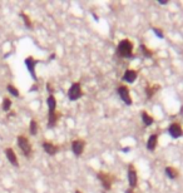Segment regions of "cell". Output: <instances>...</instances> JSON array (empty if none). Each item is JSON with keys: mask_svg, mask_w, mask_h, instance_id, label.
<instances>
[{"mask_svg": "<svg viewBox=\"0 0 183 193\" xmlns=\"http://www.w3.org/2000/svg\"><path fill=\"white\" fill-rule=\"evenodd\" d=\"M116 54L119 58H133V43L129 39H122L118 43Z\"/></svg>", "mask_w": 183, "mask_h": 193, "instance_id": "obj_1", "label": "cell"}, {"mask_svg": "<svg viewBox=\"0 0 183 193\" xmlns=\"http://www.w3.org/2000/svg\"><path fill=\"white\" fill-rule=\"evenodd\" d=\"M97 177L100 181V183H102V186H103V188L107 189V191H109L112 188V184H113V182L116 179L114 176H112L110 173H107V172H102V171L97 173Z\"/></svg>", "mask_w": 183, "mask_h": 193, "instance_id": "obj_2", "label": "cell"}, {"mask_svg": "<svg viewBox=\"0 0 183 193\" xmlns=\"http://www.w3.org/2000/svg\"><path fill=\"white\" fill-rule=\"evenodd\" d=\"M16 140H18L19 148L22 149V152H23V154H24L25 157H30V156H32L33 149H32V144H30L29 139H28L25 136H19Z\"/></svg>", "mask_w": 183, "mask_h": 193, "instance_id": "obj_3", "label": "cell"}, {"mask_svg": "<svg viewBox=\"0 0 183 193\" xmlns=\"http://www.w3.org/2000/svg\"><path fill=\"white\" fill-rule=\"evenodd\" d=\"M83 97V90H82V85H80L79 82L73 83L72 87L68 90V98L70 100H78L79 98Z\"/></svg>", "mask_w": 183, "mask_h": 193, "instance_id": "obj_4", "label": "cell"}, {"mask_svg": "<svg viewBox=\"0 0 183 193\" xmlns=\"http://www.w3.org/2000/svg\"><path fill=\"white\" fill-rule=\"evenodd\" d=\"M128 182H129V188L133 189L138 184V174H137V169L133 164L128 166Z\"/></svg>", "mask_w": 183, "mask_h": 193, "instance_id": "obj_5", "label": "cell"}, {"mask_svg": "<svg viewBox=\"0 0 183 193\" xmlns=\"http://www.w3.org/2000/svg\"><path fill=\"white\" fill-rule=\"evenodd\" d=\"M117 92H118L120 99L123 100L127 105H130V104H132V98H130L129 89H128L127 85H124V84H123V85H119V87L117 88Z\"/></svg>", "mask_w": 183, "mask_h": 193, "instance_id": "obj_6", "label": "cell"}, {"mask_svg": "<svg viewBox=\"0 0 183 193\" xmlns=\"http://www.w3.org/2000/svg\"><path fill=\"white\" fill-rule=\"evenodd\" d=\"M84 148H85V140H83V139H74L72 142V152L77 157L83 154Z\"/></svg>", "mask_w": 183, "mask_h": 193, "instance_id": "obj_7", "label": "cell"}, {"mask_svg": "<svg viewBox=\"0 0 183 193\" xmlns=\"http://www.w3.org/2000/svg\"><path fill=\"white\" fill-rule=\"evenodd\" d=\"M168 133H169V136L172 138H181L183 136V129H182L179 123L173 122V123L168 127Z\"/></svg>", "mask_w": 183, "mask_h": 193, "instance_id": "obj_8", "label": "cell"}, {"mask_svg": "<svg viewBox=\"0 0 183 193\" xmlns=\"http://www.w3.org/2000/svg\"><path fill=\"white\" fill-rule=\"evenodd\" d=\"M25 65H26V68H28V70H29V73H30V75L33 77V79L34 80H36V74H35V65L38 64V60H35L33 57H28L26 59H25Z\"/></svg>", "mask_w": 183, "mask_h": 193, "instance_id": "obj_9", "label": "cell"}, {"mask_svg": "<svg viewBox=\"0 0 183 193\" xmlns=\"http://www.w3.org/2000/svg\"><path fill=\"white\" fill-rule=\"evenodd\" d=\"M137 77H138V72L136 69H128V70H126V73L123 75V82L133 83L137 79Z\"/></svg>", "mask_w": 183, "mask_h": 193, "instance_id": "obj_10", "label": "cell"}, {"mask_svg": "<svg viewBox=\"0 0 183 193\" xmlns=\"http://www.w3.org/2000/svg\"><path fill=\"white\" fill-rule=\"evenodd\" d=\"M43 148H44V150L47 152V153L49 154V156H54V154H57L58 153V150H59V147L58 146H55V144H53V143H50V142H43Z\"/></svg>", "mask_w": 183, "mask_h": 193, "instance_id": "obj_11", "label": "cell"}, {"mask_svg": "<svg viewBox=\"0 0 183 193\" xmlns=\"http://www.w3.org/2000/svg\"><path fill=\"white\" fill-rule=\"evenodd\" d=\"M5 156H6L8 160H9L14 167H19V162H18L16 154H15V152H14L12 148H6V149H5Z\"/></svg>", "mask_w": 183, "mask_h": 193, "instance_id": "obj_12", "label": "cell"}, {"mask_svg": "<svg viewBox=\"0 0 183 193\" xmlns=\"http://www.w3.org/2000/svg\"><path fill=\"white\" fill-rule=\"evenodd\" d=\"M60 114L58 113V112H49V114H48V127L49 128H54L55 124H57V122L59 119Z\"/></svg>", "mask_w": 183, "mask_h": 193, "instance_id": "obj_13", "label": "cell"}, {"mask_svg": "<svg viewBox=\"0 0 183 193\" xmlns=\"http://www.w3.org/2000/svg\"><path fill=\"white\" fill-rule=\"evenodd\" d=\"M157 144H158V134H152L147 142V149L153 152L157 148Z\"/></svg>", "mask_w": 183, "mask_h": 193, "instance_id": "obj_14", "label": "cell"}, {"mask_svg": "<svg viewBox=\"0 0 183 193\" xmlns=\"http://www.w3.org/2000/svg\"><path fill=\"white\" fill-rule=\"evenodd\" d=\"M164 173H166V176H167L168 178H171V179H176V178H178V176H179L178 169L174 168V167H166Z\"/></svg>", "mask_w": 183, "mask_h": 193, "instance_id": "obj_15", "label": "cell"}, {"mask_svg": "<svg viewBox=\"0 0 183 193\" xmlns=\"http://www.w3.org/2000/svg\"><path fill=\"white\" fill-rule=\"evenodd\" d=\"M142 120H143V124H144L146 127H149V126H152V124H153V122H154L153 117H152V115H149L146 110H143V112H142Z\"/></svg>", "mask_w": 183, "mask_h": 193, "instance_id": "obj_16", "label": "cell"}, {"mask_svg": "<svg viewBox=\"0 0 183 193\" xmlns=\"http://www.w3.org/2000/svg\"><path fill=\"white\" fill-rule=\"evenodd\" d=\"M47 104H48L49 112H55V109H57V99H55V97H54L53 94L48 97V99H47Z\"/></svg>", "mask_w": 183, "mask_h": 193, "instance_id": "obj_17", "label": "cell"}, {"mask_svg": "<svg viewBox=\"0 0 183 193\" xmlns=\"http://www.w3.org/2000/svg\"><path fill=\"white\" fill-rule=\"evenodd\" d=\"M159 89V85H147L146 87V94H147V98L150 99L156 93V90Z\"/></svg>", "mask_w": 183, "mask_h": 193, "instance_id": "obj_18", "label": "cell"}, {"mask_svg": "<svg viewBox=\"0 0 183 193\" xmlns=\"http://www.w3.org/2000/svg\"><path fill=\"white\" fill-rule=\"evenodd\" d=\"M29 129H30V134H32V136H35V134L38 133L39 127H38V122H36L35 119H32V120H30Z\"/></svg>", "mask_w": 183, "mask_h": 193, "instance_id": "obj_19", "label": "cell"}, {"mask_svg": "<svg viewBox=\"0 0 183 193\" xmlns=\"http://www.w3.org/2000/svg\"><path fill=\"white\" fill-rule=\"evenodd\" d=\"M140 50H142V54H143L146 58H152V57H153V52H152V50H149L144 44H142L140 45Z\"/></svg>", "mask_w": 183, "mask_h": 193, "instance_id": "obj_20", "label": "cell"}, {"mask_svg": "<svg viewBox=\"0 0 183 193\" xmlns=\"http://www.w3.org/2000/svg\"><path fill=\"white\" fill-rule=\"evenodd\" d=\"M6 89L9 90V93L12 94V95H14V97H19V95H20L19 90H18L13 84H8V85H6Z\"/></svg>", "mask_w": 183, "mask_h": 193, "instance_id": "obj_21", "label": "cell"}, {"mask_svg": "<svg viewBox=\"0 0 183 193\" xmlns=\"http://www.w3.org/2000/svg\"><path fill=\"white\" fill-rule=\"evenodd\" d=\"M10 107H12V100H10L9 98H4L3 100V104H2V108L4 112H9Z\"/></svg>", "mask_w": 183, "mask_h": 193, "instance_id": "obj_22", "label": "cell"}, {"mask_svg": "<svg viewBox=\"0 0 183 193\" xmlns=\"http://www.w3.org/2000/svg\"><path fill=\"white\" fill-rule=\"evenodd\" d=\"M20 16H22V18L24 19V23H25V26H26V28H32V26H33V24H32V20H30V18H29L26 14H24V13H20Z\"/></svg>", "mask_w": 183, "mask_h": 193, "instance_id": "obj_23", "label": "cell"}, {"mask_svg": "<svg viewBox=\"0 0 183 193\" xmlns=\"http://www.w3.org/2000/svg\"><path fill=\"white\" fill-rule=\"evenodd\" d=\"M152 30H153V33H154L158 38H161V39H162V38H164V34L162 33V30H161V29H158V28H152Z\"/></svg>", "mask_w": 183, "mask_h": 193, "instance_id": "obj_24", "label": "cell"}, {"mask_svg": "<svg viewBox=\"0 0 183 193\" xmlns=\"http://www.w3.org/2000/svg\"><path fill=\"white\" fill-rule=\"evenodd\" d=\"M47 89H48V92L50 93V95H52V93L54 92V89H53V87H52V84H50V83H48V84H47Z\"/></svg>", "mask_w": 183, "mask_h": 193, "instance_id": "obj_25", "label": "cell"}, {"mask_svg": "<svg viewBox=\"0 0 183 193\" xmlns=\"http://www.w3.org/2000/svg\"><path fill=\"white\" fill-rule=\"evenodd\" d=\"M159 4H162V5H166V4H168V2H167V0H159Z\"/></svg>", "mask_w": 183, "mask_h": 193, "instance_id": "obj_26", "label": "cell"}, {"mask_svg": "<svg viewBox=\"0 0 183 193\" xmlns=\"http://www.w3.org/2000/svg\"><path fill=\"white\" fill-rule=\"evenodd\" d=\"M126 193H133V191H132V189L129 188V189H127V192H126Z\"/></svg>", "mask_w": 183, "mask_h": 193, "instance_id": "obj_27", "label": "cell"}, {"mask_svg": "<svg viewBox=\"0 0 183 193\" xmlns=\"http://www.w3.org/2000/svg\"><path fill=\"white\" fill-rule=\"evenodd\" d=\"M74 193H82V192H80V191H78V189H77V191H75Z\"/></svg>", "mask_w": 183, "mask_h": 193, "instance_id": "obj_28", "label": "cell"}]
</instances>
